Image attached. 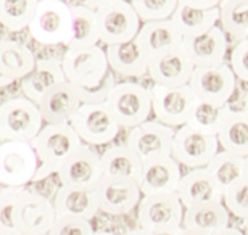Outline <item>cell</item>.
Here are the masks:
<instances>
[{"label":"cell","mask_w":248,"mask_h":235,"mask_svg":"<svg viewBox=\"0 0 248 235\" xmlns=\"http://www.w3.org/2000/svg\"><path fill=\"white\" fill-rule=\"evenodd\" d=\"M39 159L34 182L42 181L60 171L62 164L81 147L82 142L71 124H44L41 132L31 141Z\"/></svg>","instance_id":"obj_1"},{"label":"cell","mask_w":248,"mask_h":235,"mask_svg":"<svg viewBox=\"0 0 248 235\" xmlns=\"http://www.w3.org/2000/svg\"><path fill=\"white\" fill-rule=\"evenodd\" d=\"M107 107L115 116L120 127L132 129L150 119L152 94L150 89L139 82H116L108 95Z\"/></svg>","instance_id":"obj_2"},{"label":"cell","mask_w":248,"mask_h":235,"mask_svg":"<svg viewBox=\"0 0 248 235\" xmlns=\"http://www.w3.org/2000/svg\"><path fill=\"white\" fill-rule=\"evenodd\" d=\"M44 127L41 110L26 97L0 103V141L31 142Z\"/></svg>","instance_id":"obj_3"},{"label":"cell","mask_w":248,"mask_h":235,"mask_svg":"<svg viewBox=\"0 0 248 235\" xmlns=\"http://www.w3.org/2000/svg\"><path fill=\"white\" fill-rule=\"evenodd\" d=\"M62 69L66 82L81 89L100 86L110 73L105 48L100 46L78 50L68 48L63 53Z\"/></svg>","instance_id":"obj_4"},{"label":"cell","mask_w":248,"mask_h":235,"mask_svg":"<svg viewBox=\"0 0 248 235\" xmlns=\"http://www.w3.org/2000/svg\"><path fill=\"white\" fill-rule=\"evenodd\" d=\"M184 211L176 193H161L142 197L137 206V227L155 235L177 232L182 229Z\"/></svg>","instance_id":"obj_5"},{"label":"cell","mask_w":248,"mask_h":235,"mask_svg":"<svg viewBox=\"0 0 248 235\" xmlns=\"http://www.w3.org/2000/svg\"><path fill=\"white\" fill-rule=\"evenodd\" d=\"M28 31L42 46H66L71 37V10L63 0H39Z\"/></svg>","instance_id":"obj_6"},{"label":"cell","mask_w":248,"mask_h":235,"mask_svg":"<svg viewBox=\"0 0 248 235\" xmlns=\"http://www.w3.org/2000/svg\"><path fill=\"white\" fill-rule=\"evenodd\" d=\"M69 124L81 142L91 147L111 143L121 131L107 103H82Z\"/></svg>","instance_id":"obj_7"},{"label":"cell","mask_w":248,"mask_h":235,"mask_svg":"<svg viewBox=\"0 0 248 235\" xmlns=\"http://www.w3.org/2000/svg\"><path fill=\"white\" fill-rule=\"evenodd\" d=\"M37 169L39 159L31 142L0 143V187L24 188L34 182Z\"/></svg>","instance_id":"obj_8"},{"label":"cell","mask_w":248,"mask_h":235,"mask_svg":"<svg viewBox=\"0 0 248 235\" xmlns=\"http://www.w3.org/2000/svg\"><path fill=\"white\" fill-rule=\"evenodd\" d=\"M98 23V37L105 46L126 44L136 39L142 21L134 12L129 0H115L95 10Z\"/></svg>","instance_id":"obj_9"},{"label":"cell","mask_w":248,"mask_h":235,"mask_svg":"<svg viewBox=\"0 0 248 235\" xmlns=\"http://www.w3.org/2000/svg\"><path fill=\"white\" fill-rule=\"evenodd\" d=\"M195 98L216 107H226L237 87V78L229 63L224 62L215 66L195 68L188 81Z\"/></svg>","instance_id":"obj_10"},{"label":"cell","mask_w":248,"mask_h":235,"mask_svg":"<svg viewBox=\"0 0 248 235\" xmlns=\"http://www.w3.org/2000/svg\"><path fill=\"white\" fill-rule=\"evenodd\" d=\"M217 152H219L217 136H208L187 124L176 129L171 157L181 166H186L187 169L206 168Z\"/></svg>","instance_id":"obj_11"},{"label":"cell","mask_w":248,"mask_h":235,"mask_svg":"<svg viewBox=\"0 0 248 235\" xmlns=\"http://www.w3.org/2000/svg\"><path fill=\"white\" fill-rule=\"evenodd\" d=\"M152 94V114L156 121H160L172 129H177L187 124L188 113L195 102V95L187 86L166 87L160 84H153L150 87Z\"/></svg>","instance_id":"obj_12"},{"label":"cell","mask_w":248,"mask_h":235,"mask_svg":"<svg viewBox=\"0 0 248 235\" xmlns=\"http://www.w3.org/2000/svg\"><path fill=\"white\" fill-rule=\"evenodd\" d=\"M174 132L176 129L166 126V124L156 121V119H148V121L129 129L124 143L143 163L158 157H170Z\"/></svg>","instance_id":"obj_13"},{"label":"cell","mask_w":248,"mask_h":235,"mask_svg":"<svg viewBox=\"0 0 248 235\" xmlns=\"http://www.w3.org/2000/svg\"><path fill=\"white\" fill-rule=\"evenodd\" d=\"M57 219L53 202L46 195L23 190L21 200L18 204L16 222L21 235H48Z\"/></svg>","instance_id":"obj_14"},{"label":"cell","mask_w":248,"mask_h":235,"mask_svg":"<svg viewBox=\"0 0 248 235\" xmlns=\"http://www.w3.org/2000/svg\"><path fill=\"white\" fill-rule=\"evenodd\" d=\"M98 209L110 216H124L139 206L142 198L136 181L102 177L95 186Z\"/></svg>","instance_id":"obj_15"},{"label":"cell","mask_w":248,"mask_h":235,"mask_svg":"<svg viewBox=\"0 0 248 235\" xmlns=\"http://www.w3.org/2000/svg\"><path fill=\"white\" fill-rule=\"evenodd\" d=\"M57 176L60 179V186L95 188L103 177L100 153H97L91 145L82 143L62 164Z\"/></svg>","instance_id":"obj_16"},{"label":"cell","mask_w":248,"mask_h":235,"mask_svg":"<svg viewBox=\"0 0 248 235\" xmlns=\"http://www.w3.org/2000/svg\"><path fill=\"white\" fill-rule=\"evenodd\" d=\"M181 48L195 68L215 66L227 62L229 39L219 24L193 37L182 39Z\"/></svg>","instance_id":"obj_17"},{"label":"cell","mask_w":248,"mask_h":235,"mask_svg":"<svg viewBox=\"0 0 248 235\" xmlns=\"http://www.w3.org/2000/svg\"><path fill=\"white\" fill-rule=\"evenodd\" d=\"M181 164L171 157H158L142 163L139 188L142 197L161 193H176L181 182Z\"/></svg>","instance_id":"obj_18"},{"label":"cell","mask_w":248,"mask_h":235,"mask_svg":"<svg viewBox=\"0 0 248 235\" xmlns=\"http://www.w3.org/2000/svg\"><path fill=\"white\" fill-rule=\"evenodd\" d=\"M182 39L184 37L172 19H161V21L142 23L134 42L140 48L147 62H150L155 57L179 48Z\"/></svg>","instance_id":"obj_19"},{"label":"cell","mask_w":248,"mask_h":235,"mask_svg":"<svg viewBox=\"0 0 248 235\" xmlns=\"http://www.w3.org/2000/svg\"><path fill=\"white\" fill-rule=\"evenodd\" d=\"M193 69H195V66L179 47L150 60L147 76L152 79L153 84H160V86L166 87H177L187 86L192 78Z\"/></svg>","instance_id":"obj_20"},{"label":"cell","mask_w":248,"mask_h":235,"mask_svg":"<svg viewBox=\"0 0 248 235\" xmlns=\"http://www.w3.org/2000/svg\"><path fill=\"white\" fill-rule=\"evenodd\" d=\"M34 52L26 44L0 39V89L21 81L36 66Z\"/></svg>","instance_id":"obj_21"},{"label":"cell","mask_w":248,"mask_h":235,"mask_svg":"<svg viewBox=\"0 0 248 235\" xmlns=\"http://www.w3.org/2000/svg\"><path fill=\"white\" fill-rule=\"evenodd\" d=\"M176 195L186 209L203 203L222 202L221 188L216 186L206 168L188 169L186 174H182Z\"/></svg>","instance_id":"obj_22"},{"label":"cell","mask_w":248,"mask_h":235,"mask_svg":"<svg viewBox=\"0 0 248 235\" xmlns=\"http://www.w3.org/2000/svg\"><path fill=\"white\" fill-rule=\"evenodd\" d=\"M81 105L76 87L64 81L44 95L37 107L44 124H69Z\"/></svg>","instance_id":"obj_23"},{"label":"cell","mask_w":248,"mask_h":235,"mask_svg":"<svg viewBox=\"0 0 248 235\" xmlns=\"http://www.w3.org/2000/svg\"><path fill=\"white\" fill-rule=\"evenodd\" d=\"M64 81L66 79H64L62 69V60L41 58L36 62V66H34L32 71L19 81V86H21L23 97L39 105L42 97L50 89Z\"/></svg>","instance_id":"obj_24"},{"label":"cell","mask_w":248,"mask_h":235,"mask_svg":"<svg viewBox=\"0 0 248 235\" xmlns=\"http://www.w3.org/2000/svg\"><path fill=\"white\" fill-rule=\"evenodd\" d=\"M53 208H55L57 218L73 216L87 219V221H92L100 211L95 190L68 186L58 187L55 198H53Z\"/></svg>","instance_id":"obj_25"},{"label":"cell","mask_w":248,"mask_h":235,"mask_svg":"<svg viewBox=\"0 0 248 235\" xmlns=\"http://www.w3.org/2000/svg\"><path fill=\"white\" fill-rule=\"evenodd\" d=\"M100 163L103 177L129 179L139 184L142 174V159L126 143L111 145L110 148H107L100 153Z\"/></svg>","instance_id":"obj_26"},{"label":"cell","mask_w":248,"mask_h":235,"mask_svg":"<svg viewBox=\"0 0 248 235\" xmlns=\"http://www.w3.org/2000/svg\"><path fill=\"white\" fill-rule=\"evenodd\" d=\"M217 142L224 152L248 158V118L242 110L227 107L217 132Z\"/></svg>","instance_id":"obj_27"},{"label":"cell","mask_w":248,"mask_h":235,"mask_svg":"<svg viewBox=\"0 0 248 235\" xmlns=\"http://www.w3.org/2000/svg\"><path fill=\"white\" fill-rule=\"evenodd\" d=\"M229 221L231 214L222 204V202H213L187 208L184 211L182 227L202 232L205 235H211L229 226Z\"/></svg>","instance_id":"obj_28"},{"label":"cell","mask_w":248,"mask_h":235,"mask_svg":"<svg viewBox=\"0 0 248 235\" xmlns=\"http://www.w3.org/2000/svg\"><path fill=\"white\" fill-rule=\"evenodd\" d=\"M108 66L115 74L126 78H145L148 62L137 47V44L131 41L126 44H116L105 48Z\"/></svg>","instance_id":"obj_29"},{"label":"cell","mask_w":248,"mask_h":235,"mask_svg":"<svg viewBox=\"0 0 248 235\" xmlns=\"http://www.w3.org/2000/svg\"><path fill=\"white\" fill-rule=\"evenodd\" d=\"M71 10V37L66 44L68 48H87L98 46V23L95 10L87 5H69Z\"/></svg>","instance_id":"obj_30"},{"label":"cell","mask_w":248,"mask_h":235,"mask_svg":"<svg viewBox=\"0 0 248 235\" xmlns=\"http://www.w3.org/2000/svg\"><path fill=\"white\" fill-rule=\"evenodd\" d=\"M171 19L174 21L177 29H179L182 37H193L208 31V29L215 28L219 23V10L195 8L179 2Z\"/></svg>","instance_id":"obj_31"},{"label":"cell","mask_w":248,"mask_h":235,"mask_svg":"<svg viewBox=\"0 0 248 235\" xmlns=\"http://www.w3.org/2000/svg\"><path fill=\"white\" fill-rule=\"evenodd\" d=\"M219 26L234 44L248 37V0H222L219 3Z\"/></svg>","instance_id":"obj_32"},{"label":"cell","mask_w":248,"mask_h":235,"mask_svg":"<svg viewBox=\"0 0 248 235\" xmlns=\"http://www.w3.org/2000/svg\"><path fill=\"white\" fill-rule=\"evenodd\" d=\"M208 172L215 179L216 186L224 193L231 186L244 179L245 172V158H240L237 155L227 153L224 150L217 152L210 163H208Z\"/></svg>","instance_id":"obj_33"},{"label":"cell","mask_w":248,"mask_h":235,"mask_svg":"<svg viewBox=\"0 0 248 235\" xmlns=\"http://www.w3.org/2000/svg\"><path fill=\"white\" fill-rule=\"evenodd\" d=\"M39 0H0V24L12 32L28 29Z\"/></svg>","instance_id":"obj_34"},{"label":"cell","mask_w":248,"mask_h":235,"mask_svg":"<svg viewBox=\"0 0 248 235\" xmlns=\"http://www.w3.org/2000/svg\"><path fill=\"white\" fill-rule=\"evenodd\" d=\"M227 107L229 105L216 107V105L202 102V100L197 98L192 105L190 113H188L187 126L197 129L203 134H208V136H217Z\"/></svg>","instance_id":"obj_35"},{"label":"cell","mask_w":248,"mask_h":235,"mask_svg":"<svg viewBox=\"0 0 248 235\" xmlns=\"http://www.w3.org/2000/svg\"><path fill=\"white\" fill-rule=\"evenodd\" d=\"M24 188L2 187L0 190V235H21L16 222V213Z\"/></svg>","instance_id":"obj_36"},{"label":"cell","mask_w":248,"mask_h":235,"mask_svg":"<svg viewBox=\"0 0 248 235\" xmlns=\"http://www.w3.org/2000/svg\"><path fill=\"white\" fill-rule=\"evenodd\" d=\"M142 23L171 19L179 0H129Z\"/></svg>","instance_id":"obj_37"},{"label":"cell","mask_w":248,"mask_h":235,"mask_svg":"<svg viewBox=\"0 0 248 235\" xmlns=\"http://www.w3.org/2000/svg\"><path fill=\"white\" fill-rule=\"evenodd\" d=\"M222 204L232 216L245 221L248 219V181L235 182L222 193Z\"/></svg>","instance_id":"obj_38"},{"label":"cell","mask_w":248,"mask_h":235,"mask_svg":"<svg viewBox=\"0 0 248 235\" xmlns=\"http://www.w3.org/2000/svg\"><path fill=\"white\" fill-rule=\"evenodd\" d=\"M93 232L95 231L92 227V222L87 221V219L60 216L55 219L48 235H92Z\"/></svg>","instance_id":"obj_39"},{"label":"cell","mask_w":248,"mask_h":235,"mask_svg":"<svg viewBox=\"0 0 248 235\" xmlns=\"http://www.w3.org/2000/svg\"><path fill=\"white\" fill-rule=\"evenodd\" d=\"M116 86L115 81V73L110 69V73L107 74V78L103 79L100 86L92 87V89H81L76 87V92L81 98V103H107L108 95L113 91V87Z\"/></svg>","instance_id":"obj_40"},{"label":"cell","mask_w":248,"mask_h":235,"mask_svg":"<svg viewBox=\"0 0 248 235\" xmlns=\"http://www.w3.org/2000/svg\"><path fill=\"white\" fill-rule=\"evenodd\" d=\"M229 66L234 71L235 78L248 82V41L234 44L229 55Z\"/></svg>","instance_id":"obj_41"},{"label":"cell","mask_w":248,"mask_h":235,"mask_svg":"<svg viewBox=\"0 0 248 235\" xmlns=\"http://www.w3.org/2000/svg\"><path fill=\"white\" fill-rule=\"evenodd\" d=\"M181 3H186V5H190V7H195V8H205V10H210V8H217L219 3L222 0H179Z\"/></svg>","instance_id":"obj_42"},{"label":"cell","mask_w":248,"mask_h":235,"mask_svg":"<svg viewBox=\"0 0 248 235\" xmlns=\"http://www.w3.org/2000/svg\"><path fill=\"white\" fill-rule=\"evenodd\" d=\"M211 235H245V234H244V231H240V229L227 226V227L221 229V231H217V232L211 234Z\"/></svg>","instance_id":"obj_43"},{"label":"cell","mask_w":248,"mask_h":235,"mask_svg":"<svg viewBox=\"0 0 248 235\" xmlns=\"http://www.w3.org/2000/svg\"><path fill=\"white\" fill-rule=\"evenodd\" d=\"M111 2H115V0H86V3L84 5H87V7L92 8V10H98V8L105 7V5L111 3Z\"/></svg>","instance_id":"obj_44"},{"label":"cell","mask_w":248,"mask_h":235,"mask_svg":"<svg viewBox=\"0 0 248 235\" xmlns=\"http://www.w3.org/2000/svg\"><path fill=\"white\" fill-rule=\"evenodd\" d=\"M124 235H155V234H152L148 231H143V229H140V227H136V229H131V231L126 232Z\"/></svg>","instance_id":"obj_45"},{"label":"cell","mask_w":248,"mask_h":235,"mask_svg":"<svg viewBox=\"0 0 248 235\" xmlns=\"http://www.w3.org/2000/svg\"><path fill=\"white\" fill-rule=\"evenodd\" d=\"M177 235H205L202 232H197V231H190V229H184L182 227L179 232H177Z\"/></svg>","instance_id":"obj_46"},{"label":"cell","mask_w":248,"mask_h":235,"mask_svg":"<svg viewBox=\"0 0 248 235\" xmlns=\"http://www.w3.org/2000/svg\"><path fill=\"white\" fill-rule=\"evenodd\" d=\"M242 111H244L247 114V118H248V94L245 95V98H244V108H242Z\"/></svg>","instance_id":"obj_47"},{"label":"cell","mask_w":248,"mask_h":235,"mask_svg":"<svg viewBox=\"0 0 248 235\" xmlns=\"http://www.w3.org/2000/svg\"><path fill=\"white\" fill-rule=\"evenodd\" d=\"M92 235H116L115 232H110V231H95Z\"/></svg>","instance_id":"obj_48"},{"label":"cell","mask_w":248,"mask_h":235,"mask_svg":"<svg viewBox=\"0 0 248 235\" xmlns=\"http://www.w3.org/2000/svg\"><path fill=\"white\" fill-rule=\"evenodd\" d=\"M244 179L248 181V158H245V172H244Z\"/></svg>","instance_id":"obj_49"},{"label":"cell","mask_w":248,"mask_h":235,"mask_svg":"<svg viewBox=\"0 0 248 235\" xmlns=\"http://www.w3.org/2000/svg\"><path fill=\"white\" fill-rule=\"evenodd\" d=\"M244 222V234L248 235V219H245V221H242Z\"/></svg>","instance_id":"obj_50"},{"label":"cell","mask_w":248,"mask_h":235,"mask_svg":"<svg viewBox=\"0 0 248 235\" xmlns=\"http://www.w3.org/2000/svg\"><path fill=\"white\" fill-rule=\"evenodd\" d=\"M179 232V231H177ZM177 232H165V234H160V235H177Z\"/></svg>","instance_id":"obj_51"},{"label":"cell","mask_w":248,"mask_h":235,"mask_svg":"<svg viewBox=\"0 0 248 235\" xmlns=\"http://www.w3.org/2000/svg\"><path fill=\"white\" fill-rule=\"evenodd\" d=\"M0 190H2V187H0Z\"/></svg>","instance_id":"obj_52"},{"label":"cell","mask_w":248,"mask_h":235,"mask_svg":"<svg viewBox=\"0 0 248 235\" xmlns=\"http://www.w3.org/2000/svg\"><path fill=\"white\" fill-rule=\"evenodd\" d=\"M247 41H248V37H247Z\"/></svg>","instance_id":"obj_53"}]
</instances>
